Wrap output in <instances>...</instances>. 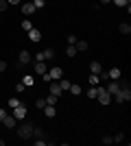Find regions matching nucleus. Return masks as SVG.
<instances>
[{
	"instance_id": "obj_1",
	"label": "nucleus",
	"mask_w": 131,
	"mask_h": 146,
	"mask_svg": "<svg viewBox=\"0 0 131 146\" xmlns=\"http://www.w3.org/2000/svg\"><path fill=\"white\" fill-rule=\"evenodd\" d=\"M112 100H116L118 105H122V103H129V100H131V90H129L127 85H122L118 94H114V96H112Z\"/></svg>"
},
{
	"instance_id": "obj_2",
	"label": "nucleus",
	"mask_w": 131,
	"mask_h": 146,
	"mask_svg": "<svg viewBox=\"0 0 131 146\" xmlns=\"http://www.w3.org/2000/svg\"><path fill=\"white\" fill-rule=\"evenodd\" d=\"M33 129H35V127H33L31 122L22 124V127H20V131H18V133H20V137H22V140H31V137H33Z\"/></svg>"
},
{
	"instance_id": "obj_3",
	"label": "nucleus",
	"mask_w": 131,
	"mask_h": 146,
	"mask_svg": "<svg viewBox=\"0 0 131 146\" xmlns=\"http://www.w3.org/2000/svg\"><path fill=\"white\" fill-rule=\"evenodd\" d=\"M96 100H98L100 105H109V103H112V94H107L105 87H98V96H96Z\"/></svg>"
},
{
	"instance_id": "obj_4",
	"label": "nucleus",
	"mask_w": 131,
	"mask_h": 146,
	"mask_svg": "<svg viewBox=\"0 0 131 146\" xmlns=\"http://www.w3.org/2000/svg\"><path fill=\"white\" fill-rule=\"evenodd\" d=\"M11 116L15 118L18 122H20V120H24V118H26V107H24L22 103H20L18 107H13V113H11Z\"/></svg>"
},
{
	"instance_id": "obj_5",
	"label": "nucleus",
	"mask_w": 131,
	"mask_h": 146,
	"mask_svg": "<svg viewBox=\"0 0 131 146\" xmlns=\"http://www.w3.org/2000/svg\"><path fill=\"white\" fill-rule=\"evenodd\" d=\"M33 72L37 74V76H42L44 72H48V68H46V61H35V66H33Z\"/></svg>"
},
{
	"instance_id": "obj_6",
	"label": "nucleus",
	"mask_w": 131,
	"mask_h": 146,
	"mask_svg": "<svg viewBox=\"0 0 131 146\" xmlns=\"http://www.w3.org/2000/svg\"><path fill=\"white\" fill-rule=\"evenodd\" d=\"M120 87H122V85H120L118 81H109L105 90H107V94H112V96H114V94H118V92H120Z\"/></svg>"
},
{
	"instance_id": "obj_7",
	"label": "nucleus",
	"mask_w": 131,
	"mask_h": 146,
	"mask_svg": "<svg viewBox=\"0 0 131 146\" xmlns=\"http://www.w3.org/2000/svg\"><path fill=\"white\" fill-rule=\"evenodd\" d=\"M35 11H37V9L33 7V2H22V13H24L26 18H31V15H33Z\"/></svg>"
},
{
	"instance_id": "obj_8",
	"label": "nucleus",
	"mask_w": 131,
	"mask_h": 146,
	"mask_svg": "<svg viewBox=\"0 0 131 146\" xmlns=\"http://www.w3.org/2000/svg\"><path fill=\"white\" fill-rule=\"evenodd\" d=\"M48 85H50V87H48V90H50V94H55L57 98H59V96L63 94V92H61V87H59V81H50Z\"/></svg>"
},
{
	"instance_id": "obj_9",
	"label": "nucleus",
	"mask_w": 131,
	"mask_h": 146,
	"mask_svg": "<svg viewBox=\"0 0 131 146\" xmlns=\"http://www.w3.org/2000/svg\"><path fill=\"white\" fill-rule=\"evenodd\" d=\"M31 61H33V55L29 50H22V52H20V66H26V63H31Z\"/></svg>"
},
{
	"instance_id": "obj_10",
	"label": "nucleus",
	"mask_w": 131,
	"mask_h": 146,
	"mask_svg": "<svg viewBox=\"0 0 131 146\" xmlns=\"http://www.w3.org/2000/svg\"><path fill=\"white\" fill-rule=\"evenodd\" d=\"M48 74H50V79H53V81H59L63 76V70L55 66V68H50V70H48Z\"/></svg>"
},
{
	"instance_id": "obj_11",
	"label": "nucleus",
	"mask_w": 131,
	"mask_h": 146,
	"mask_svg": "<svg viewBox=\"0 0 131 146\" xmlns=\"http://www.w3.org/2000/svg\"><path fill=\"white\" fill-rule=\"evenodd\" d=\"M29 39H31V42H39V39H42V33H39V29H35V26H33V29L29 31Z\"/></svg>"
},
{
	"instance_id": "obj_12",
	"label": "nucleus",
	"mask_w": 131,
	"mask_h": 146,
	"mask_svg": "<svg viewBox=\"0 0 131 146\" xmlns=\"http://www.w3.org/2000/svg\"><path fill=\"white\" fill-rule=\"evenodd\" d=\"M2 122H5V127H7V129H13L15 124H18V120H15L13 116H9V113H7V116L2 118Z\"/></svg>"
},
{
	"instance_id": "obj_13",
	"label": "nucleus",
	"mask_w": 131,
	"mask_h": 146,
	"mask_svg": "<svg viewBox=\"0 0 131 146\" xmlns=\"http://www.w3.org/2000/svg\"><path fill=\"white\" fill-rule=\"evenodd\" d=\"M55 113H57L55 105H46V107H44V116H46V118H55Z\"/></svg>"
},
{
	"instance_id": "obj_14",
	"label": "nucleus",
	"mask_w": 131,
	"mask_h": 146,
	"mask_svg": "<svg viewBox=\"0 0 131 146\" xmlns=\"http://www.w3.org/2000/svg\"><path fill=\"white\" fill-rule=\"evenodd\" d=\"M100 70H103V66H100L98 61H92V63H90V74H100Z\"/></svg>"
},
{
	"instance_id": "obj_15",
	"label": "nucleus",
	"mask_w": 131,
	"mask_h": 146,
	"mask_svg": "<svg viewBox=\"0 0 131 146\" xmlns=\"http://www.w3.org/2000/svg\"><path fill=\"white\" fill-rule=\"evenodd\" d=\"M85 94H87V98H90V100H96V96H98V87H87V92H85Z\"/></svg>"
},
{
	"instance_id": "obj_16",
	"label": "nucleus",
	"mask_w": 131,
	"mask_h": 146,
	"mask_svg": "<svg viewBox=\"0 0 131 146\" xmlns=\"http://www.w3.org/2000/svg\"><path fill=\"white\" fill-rule=\"evenodd\" d=\"M107 74H109V79H112V81H118L120 79V68H112Z\"/></svg>"
},
{
	"instance_id": "obj_17",
	"label": "nucleus",
	"mask_w": 131,
	"mask_h": 146,
	"mask_svg": "<svg viewBox=\"0 0 131 146\" xmlns=\"http://www.w3.org/2000/svg\"><path fill=\"white\" fill-rule=\"evenodd\" d=\"M70 85H72V83H70L68 79H63V76L59 79V87H61V92H68V90H70Z\"/></svg>"
},
{
	"instance_id": "obj_18",
	"label": "nucleus",
	"mask_w": 131,
	"mask_h": 146,
	"mask_svg": "<svg viewBox=\"0 0 131 146\" xmlns=\"http://www.w3.org/2000/svg\"><path fill=\"white\" fill-rule=\"evenodd\" d=\"M22 83H24V87H29V85H33V83H35V76H33V74H26L24 79H22Z\"/></svg>"
},
{
	"instance_id": "obj_19",
	"label": "nucleus",
	"mask_w": 131,
	"mask_h": 146,
	"mask_svg": "<svg viewBox=\"0 0 131 146\" xmlns=\"http://www.w3.org/2000/svg\"><path fill=\"white\" fill-rule=\"evenodd\" d=\"M74 48H76V52H83V50H87V42H79V39H76Z\"/></svg>"
},
{
	"instance_id": "obj_20",
	"label": "nucleus",
	"mask_w": 131,
	"mask_h": 146,
	"mask_svg": "<svg viewBox=\"0 0 131 146\" xmlns=\"http://www.w3.org/2000/svg\"><path fill=\"white\" fill-rule=\"evenodd\" d=\"M53 57H55V50H53V48H46V50H44V61H50Z\"/></svg>"
},
{
	"instance_id": "obj_21",
	"label": "nucleus",
	"mask_w": 131,
	"mask_h": 146,
	"mask_svg": "<svg viewBox=\"0 0 131 146\" xmlns=\"http://www.w3.org/2000/svg\"><path fill=\"white\" fill-rule=\"evenodd\" d=\"M31 29H33V22H31V20H29V18L22 20V31H26V33H29Z\"/></svg>"
},
{
	"instance_id": "obj_22",
	"label": "nucleus",
	"mask_w": 131,
	"mask_h": 146,
	"mask_svg": "<svg viewBox=\"0 0 131 146\" xmlns=\"http://www.w3.org/2000/svg\"><path fill=\"white\" fill-rule=\"evenodd\" d=\"M68 92H70V94H74V96H79V94H81L83 90H81V87H79V85H76V83H72V85H70V90H68Z\"/></svg>"
},
{
	"instance_id": "obj_23",
	"label": "nucleus",
	"mask_w": 131,
	"mask_h": 146,
	"mask_svg": "<svg viewBox=\"0 0 131 146\" xmlns=\"http://www.w3.org/2000/svg\"><path fill=\"white\" fill-rule=\"evenodd\" d=\"M44 100H46V105H55V107H57V96H55V94H48Z\"/></svg>"
},
{
	"instance_id": "obj_24",
	"label": "nucleus",
	"mask_w": 131,
	"mask_h": 146,
	"mask_svg": "<svg viewBox=\"0 0 131 146\" xmlns=\"http://www.w3.org/2000/svg\"><path fill=\"white\" fill-rule=\"evenodd\" d=\"M118 29H120V33H125V35H129V33H131V26L127 24V22H122V24H120Z\"/></svg>"
},
{
	"instance_id": "obj_25",
	"label": "nucleus",
	"mask_w": 131,
	"mask_h": 146,
	"mask_svg": "<svg viewBox=\"0 0 131 146\" xmlns=\"http://www.w3.org/2000/svg\"><path fill=\"white\" fill-rule=\"evenodd\" d=\"M18 105H20V100H18L15 96H13V98H9V103H7V107H9V109H13V107H18Z\"/></svg>"
},
{
	"instance_id": "obj_26",
	"label": "nucleus",
	"mask_w": 131,
	"mask_h": 146,
	"mask_svg": "<svg viewBox=\"0 0 131 146\" xmlns=\"http://www.w3.org/2000/svg\"><path fill=\"white\" fill-rule=\"evenodd\" d=\"M100 79H98V74H90V85H98Z\"/></svg>"
},
{
	"instance_id": "obj_27",
	"label": "nucleus",
	"mask_w": 131,
	"mask_h": 146,
	"mask_svg": "<svg viewBox=\"0 0 131 146\" xmlns=\"http://www.w3.org/2000/svg\"><path fill=\"white\" fill-rule=\"evenodd\" d=\"M66 55H68V57H74V55H76V48L68 44V48H66Z\"/></svg>"
},
{
	"instance_id": "obj_28",
	"label": "nucleus",
	"mask_w": 131,
	"mask_h": 146,
	"mask_svg": "<svg viewBox=\"0 0 131 146\" xmlns=\"http://www.w3.org/2000/svg\"><path fill=\"white\" fill-rule=\"evenodd\" d=\"M98 79H100V83H105V81H109V74H107L105 70H100V74H98Z\"/></svg>"
},
{
	"instance_id": "obj_29",
	"label": "nucleus",
	"mask_w": 131,
	"mask_h": 146,
	"mask_svg": "<svg viewBox=\"0 0 131 146\" xmlns=\"http://www.w3.org/2000/svg\"><path fill=\"white\" fill-rule=\"evenodd\" d=\"M112 2H114L116 7H127V5L131 2V0H112Z\"/></svg>"
},
{
	"instance_id": "obj_30",
	"label": "nucleus",
	"mask_w": 131,
	"mask_h": 146,
	"mask_svg": "<svg viewBox=\"0 0 131 146\" xmlns=\"http://www.w3.org/2000/svg\"><path fill=\"white\" fill-rule=\"evenodd\" d=\"M112 140L116 142V144H122V142H125V133H118L116 137H112Z\"/></svg>"
},
{
	"instance_id": "obj_31",
	"label": "nucleus",
	"mask_w": 131,
	"mask_h": 146,
	"mask_svg": "<svg viewBox=\"0 0 131 146\" xmlns=\"http://www.w3.org/2000/svg\"><path fill=\"white\" fill-rule=\"evenodd\" d=\"M44 5H46V0H33V7H35V9H42Z\"/></svg>"
},
{
	"instance_id": "obj_32",
	"label": "nucleus",
	"mask_w": 131,
	"mask_h": 146,
	"mask_svg": "<svg viewBox=\"0 0 131 146\" xmlns=\"http://www.w3.org/2000/svg\"><path fill=\"white\" fill-rule=\"evenodd\" d=\"M35 107H37V109H44V107H46V100H44V98H37V103H35Z\"/></svg>"
},
{
	"instance_id": "obj_33",
	"label": "nucleus",
	"mask_w": 131,
	"mask_h": 146,
	"mask_svg": "<svg viewBox=\"0 0 131 146\" xmlns=\"http://www.w3.org/2000/svg\"><path fill=\"white\" fill-rule=\"evenodd\" d=\"M33 137H44V131L42 129H33Z\"/></svg>"
},
{
	"instance_id": "obj_34",
	"label": "nucleus",
	"mask_w": 131,
	"mask_h": 146,
	"mask_svg": "<svg viewBox=\"0 0 131 146\" xmlns=\"http://www.w3.org/2000/svg\"><path fill=\"white\" fill-rule=\"evenodd\" d=\"M7 7H9V2H7V0H0V13L7 11Z\"/></svg>"
},
{
	"instance_id": "obj_35",
	"label": "nucleus",
	"mask_w": 131,
	"mask_h": 146,
	"mask_svg": "<svg viewBox=\"0 0 131 146\" xmlns=\"http://www.w3.org/2000/svg\"><path fill=\"white\" fill-rule=\"evenodd\" d=\"M42 81H44V83H50L53 79H50V74H48V72H44V74H42Z\"/></svg>"
},
{
	"instance_id": "obj_36",
	"label": "nucleus",
	"mask_w": 131,
	"mask_h": 146,
	"mask_svg": "<svg viewBox=\"0 0 131 146\" xmlns=\"http://www.w3.org/2000/svg\"><path fill=\"white\" fill-rule=\"evenodd\" d=\"M68 44H70V46H74V44H76V35H68Z\"/></svg>"
},
{
	"instance_id": "obj_37",
	"label": "nucleus",
	"mask_w": 131,
	"mask_h": 146,
	"mask_svg": "<svg viewBox=\"0 0 131 146\" xmlns=\"http://www.w3.org/2000/svg\"><path fill=\"white\" fill-rule=\"evenodd\" d=\"M103 144H114V140L109 137V135H105V137H103Z\"/></svg>"
},
{
	"instance_id": "obj_38",
	"label": "nucleus",
	"mask_w": 131,
	"mask_h": 146,
	"mask_svg": "<svg viewBox=\"0 0 131 146\" xmlns=\"http://www.w3.org/2000/svg\"><path fill=\"white\" fill-rule=\"evenodd\" d=\"M22 90H24V83H18V85H15V92H18V94H22Z\"/></svg>"
},
{
	"instance_id": "obj_39",
	"label": "nucleus",
	"mask_w": 131,
	"mask_h": 146,
	"mask_svg": "<svg viewBox=\"0 0 131 146\" xmlns=\"http://www.w3.org/2000/svg\"><path fill=\"white\" fill-rule=\"evenodd\" d=\"M33 59H35V61H44V52H37V55L33 57Z\"/></svg>"
},
{
	"instance_id": "obj_40",
	"label": "nucleus",
	"mask_w": 131,
	"mask_h": 146,
	"mask_svg": "<svg viewBox=\"0 0 131 146\" xmlns=\"http://www.w3.org/2000/svg\"><path fill=\"white\" fill-rule=\"evenodd\" d=\"M5 70H7V63H5V61H0V72H5Z\"/></svg>"
},
{
	"instance_id": "obj_41",
	"label": "nucleus",
	"mask_w": 131,
	"mask_h": 146,
	"mask_svg": "<svg viewBox=\"0 0 131 146\" xmlns=\"http://www.w3.org/2000/svg\"><path fill=\"white\" fill-rule=\"evenodd\" d=\"M7 2H9V5H20L22 0H7Z\"/></svg>"
},
{
	"instance_id": "obj_42",
	"label": "nucleus",
	"mask_w": 131,
	"mask_h": 146,
	"mask_svg": "<svg viewBox=\"0 0 131 146\" xmlns=\"http://www.w3.org/2000/svg\"><path fill=\"white\" fill-rule=\"evenodd\" d=\"M5 116H7V111H5V109H0V120H2Z\"/></svg>"
},
{
	"instance_id": "obj_43",
	"label": "nucleus",
	"mask_w": 131,
	"mask_h": 146,
	"mask_svg": "<svg viewBox=\"0 0 131 146\" xmlns=\"http://www.w3.org/2000/svg\"><path fill=\"white\" fill-rule=\"evenodd\" d=\"M107 2H112V0H98V5H107Z\"/></svg>"
}]
</instances>
